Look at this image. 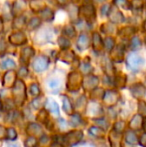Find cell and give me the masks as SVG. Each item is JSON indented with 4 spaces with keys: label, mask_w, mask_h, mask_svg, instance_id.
Wrapping results in <instances>:
<instances>
[{
    "label": "cell",
    "mask_w": 146,
    "mask_h": 147,
    "mask_svg": "<svg viewBox=\"0 0 146 147\" xmlns=\"http://www.w3.org/2000/svg\"><path fill=\"white\" fill-rule=\"evenodd\" d=\"M92 45H93V48L96 52H99L103 48V41H102L101 36L99 35V33L94 32L92 34Z\"/></svg>",
    "instance_id": "11"
},
{
    "label": "cell",
    "mask_w": 146,
    "mask_h": 147,
    "mask_svg": "<svg viewBox=\"0 0 146 147\" xmlns=\"http://www.w3.org/2000/svg\"><path fill=\"white\" fill-rule=\"evenodd\" d=\"M141 126V116L140 115H136L133 117V119L130 122V127L133 129H138Z\"/></svg>",
    "instance_id": "25"
},
{
    "label": "cell",
    "mask_w": 146,
    "mask_h": 147,
    "mask_svg": "<svg viewBox=\"0 0 146 147\" xmlns=\"http://www.w3.org/2000/svg\"><path fill=\"white\" fill-rule=\"evenodd\" d=\"M82 82V76L78 72H72L68 76V82L67 86L70 91H76L80 87V84Z\"/></svg>",
    "instance_id": "3"
},
{
    "label": "cell",
    "mask_w": 146,
    "mask_h": 147,
    "mask_svg": "<svg viewBox=\"0 0 146 147\" xmlns=\"http://www.w3.org/2000/svg\"><path fill=\"white\" fill-rule=\"evenodd\" d=\"M15 72L9 70L5 73L3 77V85L7 87H11L12 85H15Z\"/></svg>",
    "instance_id": "12"
},
{
    "label": "cell",
    "mask_w": 146,
    "mask_h": 147,
    "mask_svg": "<svg viewBox=\"0 0 146 147\" xmlns=\"http://www.w3.org/2000/svg\"><path fill=\"white\" fill-rule=\"evenodd\" d=\"M15 66H16L15 62H14L12 59H10V58L5 59L3 62H2V67H3L4 69H7V70L13 69V68H15Z\"/></svg>",
    "instance_id": "26"
},
{
    "label": "cell",
    "mask_w": 146,
    "mask_h": 147,
    "mask_svg": "<svg viewBox=\"0 0 146 147\" xmlns=\"http://www.w3.org/2000/svg\"><path fill=\"white\" fill-rule=\"evenodd\" d=\"M29 7L32 11L40 13V12H42L44 9H46L47 6H46V3L44 2V0H30Z\"/></svg>",
    "instance_id": "9"
},
{
    "label": "cell",
    "mask_w": 146,
    "mask_h": 147,
    "mask_svg": "<svg viewBox=\"0 0 146 147\" xmlns=\"http://www.w3.org/2000/svg\"><path fill=\"white\" fill-rule=\"evenodd\" d=\"M131 49L133 50H137L138 48H140V45H141V42L139 40V38L137 37H133L132 40H131Z\"/></svg>",
    "instance_id": "29"
},
{
    "label": "cell",
    "mask_w": 146,
    "mask_h": 147,
    "mask_svg": "<svg viewBox=\"0 0 146 147\" xmlns=\"http://www.w3.org/2000/svg\"><path fill=\"white\" fill-rule=\"evenodd\" d=\"M78 16L84 18L86 21L91 22L96 18V11L91 0H85L84 4L78 8Z\"/></svg>",
    "instance_id": "1"
},
{
    "label": "cell",
    "mask_w": 146,
    "mask_h": 147,
    "mask_svg": "<svg viewBox=\"0 0 146 147\" xmlns=\"http://www.w3.org/2000/svg\"><path fill=\"white\" fill-rule=\"evenodd\" d=\"M30 93H31L33 96H37V95L40 93V87L37 83H33L30 85Z\"/></svg>",
    "instance_id": "30"
},
{
    "label": "cell",
    "mask_w": 146,
    "mask_h": 147,
    "mask_svg": "<svg viewBox=\"0 0 146 147\" xmlns=\"http://www.w3.org/2000/svg\"><path fill=\"white\" fill-rule=\"evenodd\" d=\"M144 63V59L137 54H130L127 57V65L133 71L138 70Z\"/></svg>",
    "instance_id": "4"
},
{
    "label": "cell",
    "mask_w": 146,
    "mask_h": 147,
    "mask_svg": "<svg viewBox=\"0 0 146 147\" xmlns=\"http://www.w3.org/2000/svg\"><path fill=\"white\" fill-rule=\"evenodd\" d=\"M47 108L54 115H56V116L59 115V107L57 105V103L54 100H52V99H48L47 100Z\"/></svg>",
    "instance_id": "18"
},
{
    "label": "cell",
    "mask_w": 146,
    "mask_h": 147,
    "mask_svg": "<svg viewBox=\"0 0 146 147\" xmlns=\"http://www.w3.org/2000/svg\"><path fill=\"white\" fill-rule=\"evenodd\" d=\"M81 70L83 72H90L92 70V67L89 63H82L81 64Z\"/></svg>",
    "instance_id": "38"
},
{
    "label": "cell",
    "mask_w": 146,
    "mask_h": 147,
    "mask_svg": "<svg viewBox=\"0 0 146 147\" xmlns=\"http://www.w3.org/2000/svg\"><path fill=\"white\" fill-rule=\"evenodd\" d=\"M63 33H64L68 38H74V37L76 36V30L71 24H68V25L64 26V28H63Z\"/></svg>",
    "instance_id": "21"
},
{
    "label": "cell",
    "mask_w": 146,
    "mask_h": 147,
    "mask_svg": "<svg viewBox=\"0 0 146 147\" xmlns=\"http://www.w3.org/2000/svg\"><path fill=\"white\" fill-rule=\"evenodd\" d=\"M57 43L58 45L60 46V48L62 50H67V49L70 48L71 46V43H70V40L66 37H63V36H60L57 40Z\"/></svg>",
    "instance_id": "19"
},
{
    "label": "cell",
    "mask_w": 146,
    "mask_h": 147,
    "mask_svg": "<svg viewBox=\"0 0 146 147\" xmlns=\"http://www.w3.org/2000/svg\"><path fill=\"white\" fill-rule=\"evenodd\" d=\"M8 41L10 42V44L14 45V46H20L27 42V36L22 31H16L9 35Z\"/></svg>",
    "instance_id": "2"
},
{
    "label": "cell",
    "mask_w": 146,
    "mask_h": 147,
    "mask_svg": "<svg viewBox=\"0 0 146 147\" xmlns=\"http://www.w3.org/2000/svg\"><path fill=\"white\" fill-rule=\"evenodd\" d=\"M24 144H25V147H36L37 140L34 137H29Z\"/></svg>",
    "instance_id": "33"
},
{
    "label": "cell",
    "mask_w": 146,
    "mask_h": 147,
    "mask_svg": "<svg viewBox=\"0 0 146 147\" xmlns=\"http://www.w3.org/2000/svg\"><path fill=\"white\" fill-rule=\"evenodd\" d=\"M3 28H4L3 21H2V19L0 18V33H2V31H3Z\"/></svg>",
    "instance_id": "45"
},
{
    "label": "cell",
    "mask_w": 146,
    "mask_h": 147,
    "mask_svg": "<svg viewBox=\"0 0 146 147\" xmlns=\"http://www.w3.org/2000/svg\"><path fill=\"white\" fill-rule=\"evenodd\" d=\"M114 3L119 7L126 8V5L128 4V2H127V0H114Z\"/></svg>",
    "instance_id": "37"
},
{
    "label": "cell",
    "mask_w": 146,
    "mask_h": 147,
    "mask_svg": "<svg viewBox=\"0 0 146 147\" xmlns=\"http://www.w3.org/2000/svg\"><path fill=\"white\" fill-rule=\"evenodd\" d=\"M125 140L128 142L129 144H136L138 142L137 136L135 135V133L133 131H128L125 135Z\"/></svg>",
    "instance_id": "23"
},
{
    "label": "cell",
    "mask_w": 146,
    "mask_h": 147,
    "mask_svg": "<svg viewBox=\"0 0 146 147\" xmlns=\"http://www.w3.org/2000/svg\"><path fill=\"white\" fill-rule=\"evenodd\" d=\"M27 8V1L26 0H15L12 6V14L15 17L17 16H21L22 13L26 10Z\"/></svg>",
    "instance_id": "6"
},
{
    "label": "cell",
    "mask_w": 146,
    "mask_h": 147,
    "mask_svg": "<svg viewBox=\"0 0 146 147\" xmlns=\"http://www.w3.org/2000/svg\"><path fill=\"white\" fill-rule=\"evenodd\" d=\"M109 10H110V6L109 5H104V6H102V8H101V13H102V15H106V14H108Z\"/></svg>",
    "instance_id": "42"
},
{
    "label": "cell",
    "mask_w": 146,
    "mask_h": 147,
    "mask_svg": "<svg viewBox=\"0 0 146 147\" xmlns=\"http://www.w3.org/2000/svg\"><path fill=\"white\" fill-rule=\"evenodd\" d=\"M95 130H96L95 127H91L90 128V133L93 134V135L96 136V137H100V136L103 135V130L98 129V128H97V131H95Z\"/></svg>",
    "instance_id": "34"
},
{
    "label": "cell",
    "mask_w": 146,
    "mask_h": 147,
    "mask_svg": "<svg viewBox=\"0 0 146 147\" xmlns=\"http://www.w3.org/2000/svg\"><path fill=\"white\" fill-rule=\"evenodd\" d=\"M90 44V39L88 34L86 33H81L79 37L77 38V47L80 50H85L89 47Z\"/></svg>",
    "instance_id": "10"
},
{
    "label": "cell",
    "mask_w": 146,
    "mask_h": 147,
    "mask_svg": "<svg viewBox=\"0 0 146 147\" xmlns=\"http://www.w3.org/2000/svg\"><path fill=\"white\" fill-rule=\"evenodd\" d=\"M101 30L102 32L106 33V34H109V33H113V30H114V27L111 23H105L101 26Z\"/></svg>",
    "instance_id": "28"
},
{
    "label": "cell",
    "mask_w": 146,
    "mask_h": 147,
    "mask_svg": "<svg viewBox=\"0 0 146 147\" xmlns=\"http://www.w3.org/2000/svg\"><path fill=\"white\" fill-rule=\"evenodd\" d=\"M131 6L135 9H138V8L142 7V1L141 0H132L131 1Z\"/></svg>",
    "instance_id": "36"
},
{
    "label": "cell",
    "mask_w": 146,
    "mask_h": 147,
    "mask_svg": "<svg viewBox=\"0 0 146 147\" xmlns=\"http://www.w3.org/2000/svg\"><path fill=\"white\" fill-rule=\"evenodd\" d=\"M143 127H144V129L146 130V120H145V122H144V125H143Z\"/></svg>",
    "instance_id": "46"
},
{
    "label": "cell",
    "mask_w": 146,
    "mask_h": 147,
    "mask_svg": "<svg viewBox=\"0 0 146 147\" xmlns=\"http://www.w3.org/2000/svg\"><path fill=\"white\" fill-rule=\"evenodd\" d=\"M34 54H35V51L32 47H25L21 51V60L25 63H28L29 60L34 56Z\"/></svg>",
    "instance_id": "13"
},
{
    "label": "cell",
    "mask_w": 146,
    "mask_h": 147,
    "mask_svg": "<svg viewBox=\"0 0 146 147\" xmlns=\"http://www.w3.org/2000/svg\"><path fill=\"white\" fill-rule=\"evenodd\" d=\"M25 26H27V22H26V18L23 15L17 16L15 17L13 21V28L16 30H21L23 29Z\"/></svg>",
    "instance_id": "14"
},
{
    "label": "cell",
    "mask_w": 146,
    "mask_h": 147,
    "mask_svg": "<svg viewBox=\"0 0 146 147\" xmlns=\"http://www.w3.org/2000/svg\"><path fill=\"white\" fill-rule=\"evenodd\" d=\"M6 137H7L9 140L16 139V132H15V130H14L13 128H9V129H7V131H6Z\"/></svg>",
    "instance_id": "32"
},
{
    "label": "cell",
    "mask_w": 146,
    "mask_h": 147,
    "mask_svg": "<svg viewBox=\"0 0 146 147\" xmlns=\"http://www.w3.org/2000/svg\"><path fill=\"white\" fill-rule=\"evenodd\" d=\"M0 109H1V102H0Z\"/></svg>",
    "instance_id": "48"
},
{
    "label": "cell",
    "mask_w": 146,
    "mask_h": 147,
    "mask_svg": "<svg viewBox=\"0 0 146 147\" xmlns=\"http://www.w3.org/2000/svg\"><path fill=\"white\" fill-rule=\"evenodd\" d=\"M131 92H132L134 97H141L145 92V88L141 84H136V85L132 86L131 88Z\"/></svg>",
    "instance_id": "20"
},
{
    "label": "cell",
    "mask_w": 146,
    "mask_h": 147,
    "mask_svg": "<svg viewBox=\"0 0 146 147\" xmlns=\"http://www.w3.org/2000/svg\"><path fill=\"white\" fill-rule=\"evenodd\" d=\"M56 1L59 5H67L69 2H71V0H56Z\"/></svg>",
    "instance_id": "44"
},
{
    "label": "cell",
    "mask_w": 146,
    "mask_h": 147,
    "mask_svg": "<svg viewBox=\"0 0 146 147\" xmlns=\"http://www.w3.org/2000/svg\"><path fill=\"white\" fill-rule=\"evenodd\" d=\"M108 16H109V19L112 23H121L124 20V16L123 14L117 9V7L113 6L110 7V10L108 12Z\"/></svg>",
    "instance_id": "8"
},
{
    "label": "cell",
    "mask_w": 146,
    "mask_h": 147,
    "mask_svg": "<svg viewBox=\"0 0 146 147\" xmlns=\"http://www.w3.org/2000/svg\"><path fill=\"white\" fill-rule=\"evenodd\" d=\"M139 143H140L143 147H146V133H144L142 136H141L140 140H139Z\"/></svg>",
    "instance_id": "43"
},
{
    "label": "cell",
    "mask_w": 146,
    "mask_h": 147,
    "mask_svg": "<svg viewBox=\"0 0 146 147\" xmlns=\"http://www.w3.org/2000/svg\"><path fill=\"white\" fill-rule=\"evenodd\" d=\"M97 84H98V78L93 75H90L88 77H86L85 81H84V86H85L86 89H91L96 87Z\"/></svg>",
    "instance_id": "16"
},
{
    "label": "cell",
    "mask_w": 146,
    "mask_h": 147,
    "mask_svg": "<svg viewBox=\"0 0 146 147\" xmlns=\"http://www.w3.org/2000/svg\"><path fill=\"white\" fill-rule=\"evenodd\" d=\"M27 74H28V70H27V68H26L25 66L21 67L19 69V71H18V75H19L20 77H25Z\"/></svg>",
    "instance_id": "39"
},
{
    "label": "cell",
    "mask_w": 146,
    "mask_h": 147,
    "mask_svg": "<svg viewBox=\"0 0 146 147\" xmlns=\"http://www.w3.org/2000/svg\"><path fill=\"white\" fill-rule=\"evenodd\" d=\"M40 19L46 22H50L54 19V12L50 8H46L42 12H40Z\"/></svg>",
    "instance_id": "15"
},
{
    "label": "cell",
    "mask_w": 146,
    "mask_h": 147,
    "mask_svg": "<svg viewBox=\"0 0 146 147\" xmlns=\"http://www.w3.org/2000/svg\"><path fill=\"white\" fill-rule=\"evenodd\" d=\"M49 65V59L44 55H40L34 60L33 62V69L36 72H42L47 69Z\"/></svg>",
    "instance_id": "5"
},
{
    "label": "cell",
    "mask_w": 146,
    "mask_h": 147,
    "mask_svg": "<svg viewBox=\"0 0 146 147\" xmlns=\"http://www.w3.org/2000/svg\"><path fill=\"white\" fill-rule=\"evenodd\" d=\"M9 147H17V146H14V145H11V146H9Z\"/></svg>",
    "instance_id": "47"
},
{
    "label": "cell",
    "mask_w": 146,
    "mask_h": 147,
    "mask_svg": "<svg viewBox=\"0 0 146 147\" xmlns=\"http://www.w3.org/2000/svg\"><path fill=\"white\" fill-rule=\"evenodd\" d=\"M115 130L116 131H118V132H121L123 130V128H124V123H123L122 121H119V122H117L116 124H115Z\"/></svg>",
    "instance_id": "40"
},
{
    "label": "cell",
    "mask_w": 146,
    "mask_h": 147,
    "mask_svg": "<svg viewBox=\"0 0 146 147\" xmlns=\"http://www.w3.org/2000/svg\"><path fill=\"white\" fill-rule=\"evenodd\" d=\"M41 25V19L40 17H33L27 22V29L29 31L35 30Z\"/></svg>",
    "instance_id": "17"
},
{
    "label": "cell",
    "mask_w": 146,
    "mask_h": 147,
    "mask_svg": "<svg viewBox=\"0 0 146 147\" xmlns=\"http://www.w3.org/2000/svg\"><path fill=\"white\" fill-rule=\"evenodd\" d=\"M140 106H139V112L142 113V114H146V103L140 102Z\"/></svg>",
    "instance_id": "41"
},
{
    "label": "cell",
    "mask_w": 146,
    "mask_h": 147,
    "mask_svg": "<svg viewBox=\"0 0 146 147\" xmlns=\"http://www.w3.org/2000/svg\"><path fill=\"white\" fill-rule=\"evenodd\" d=\"M73 58H74L73 51L63 50V55L61 56V59H62L63 61H65L66 63H70V62H72Z\"/></svg>",
    "instance_id": "24"
},
{
    "label": "cell",
    "mask_w": 146,
    "mask_h": 147,
    "mask_svg": "<svg viewBox=\"0 0 146 147\" xmlns=\"http://www.w3.org/2000/svg\"><path fill=\"white\" fill-rule=\"evenodd\" d=\"M48 85L51 89H57V88H59V86H60V81H59L58 79L53 78V79H50L48 81Z\"/></svg>",
    "instance_id": "31"
},
{
    "label": "cell",
    "mask_w": 146,
    "mask_h": 147,
    "mask_svg": "<svg viewBox=\"0 0 146 147\" xmlns=\"http://www.w3.org/2000/svg\"><path fill=\"white\" fill-rule=\"evenodd\" d=\"M14 96H15L16 100L22 101L25 99V85L21 80H17L14 85Z\"/></svg>",
    "instance_id": "7"
},
{
    "label": "cell",
    "mask_w": 146,
    "mask_h": 147,
    "mask_svg": "<svg viewBox=\"0 0 146 147\" xmlns=\"http://www.w3.org/2000/svg\"><path fill=\"white\" fill-rule=\"evenodd\" d=\"M115 46V41L112 37H106L103 40V47L106 49L107 51H111L114 49Z\"/></svg>",
    "instance_id": "22"
},
{
    "label": "cell",
    "mask_w": 146,
    "mask_h": 147,
    "mask_svg": "<svg viewBox=\"0 0 146 147\" xmlns=\"http://www.w3.org/2000/svg\"><path fill=\"white\" fill-rule=\"evenodd\" d=\"M133 32H134V31H133L132 28L126 27V28H123V29L121 30L120 34H121V35H123V36H129V35H131Z\"/></svg>",
    "instance_id": "35"
},
{
    "label": "cell",
    "mask_w": 146,
    "mask_h": 147,
    "mask_svg": "<svg viewBox=\"0 0 146 147\" xmlns=\"http://www.w3.org/2000/svg\"><path fill=\"white\" fill-rule=\"evenodd\" d=\"M62 102H63V109H64V111L66 113H68V114H70L71 111H72V107H71V103L69 101V99L66 96H63Z\"/></svg>",
    "instance_id": "27"
}]
</instances>
